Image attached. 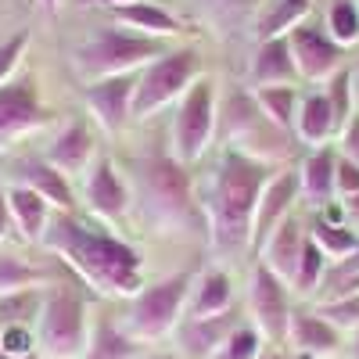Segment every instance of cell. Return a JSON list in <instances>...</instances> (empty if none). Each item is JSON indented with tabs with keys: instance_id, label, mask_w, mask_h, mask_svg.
I'll use <instances>...</instances> for the list:
<instances>
[{
	"instance_id": "obj_39",
	"label": "cell",
	"mask_w": 359,
	"mask_h": 359,
	"mask_svg": "<svg viewBox=\"0 0 359 359\" xmlns=\"http://www.w3.org/2000/svg\"><path fill=\"white\" fill-rule=\"evenodd\" d=\"M25 47H29V29H18L15 36H8L4 43H0V86L18 76V65H22V57H25Z\"/></svg>"
},
{
	"instance_id": "obj_36",
	"label": "cell",
	"mask_w": 359,
	"mask_h": 359,
	"mask_svg": "<svg viewBox=\"0 0 359 359\" xmlns=\"http://www.w3.org/2000/svg\"><path fill=\"white\" fill-rule=\"evenodd\" d=\"M316 313L338 327V331H359V294H345V298H327L316 306Z\"/></svg>"
},
{
	"instance_id": "obj_10",
	"label": "cell",
	"mask_w": 359,
	"mask_h": 359,
	"mask_svg": "<svg viewBox=\"0 0 359 359\" xmlns=\"http://www.w3.org/2000/svg\"><path fill=\"white\" fill-rule=\"evenodd\" d=\"M50 123V108L40 97L36 72H18L0 86V151L15 147L29 133H36Z\"/></svg>"
},
{
	"instance_id": "obj_43",
	"label": "cell",
	"mask_w": 359,
	"mask_h": 359,
	"mask_svg": "<svg viewBox=\"0 0 359 359\" xmlns=\"http://www.w3.org/2000/svg\"><path fill=\"white\" fill-rule=\"evenodd\" d=\"M15 230L11 208H8V187H0V241H8V233Z\"/></svg>"
},
{
	"instance_id": "obj_8",
	"label": "cell",
	"mask_w": 359,
	"mask_h": 359,
	"mask_svg": "<svg viewBox=\"0 0 359 359\" xmlns=\"http://www.w3.org/2000/svg\"><path fill=\"white\" fill-rule=\"evenodd\" d=\"M201 79V54L194 47H176L162 54L158 62L137 72L133 90V118H151L165 104L180 101Z\"/></svg>"
},
{
	"instance_id": "obj_9",
	"label": "cell",
	"mask_w": 359,
	"mask_h": 359,
	"mask_svg": "<svg viewBox=\"0 0 359 359\" xmlns=\"http://www.w3.org/2000/svg\"><path fill=\"white\" fill-rule=\"evenodd\" d=\"M219 126H223L226 147H233V151H241V155H252V158L269 162V165L287 155L284 130H277V126L262 115V108L255 104L252 94H233V97H226V101L219 104Z\"/></svg>"
},
{
	"instance_id": "obj_3",
	"label": "cell",
	"mask_w": 359,
	"mask_h": 359,
	"mask_svg": "<svg viewBox=\"0 0 359 359\" xmlns=\"http://www.w3.org/2000/svg\"><path fill=\"white\" fill-rule=\"evenodd\" d=\"M133 194L144 219L162 233H194L205 226V208L194 198V184L172 151H151L133 162Z\"/></svg>"
},
{
	"instance_id": "obj_17",
	"label": "cell",
	"mask_w": 359,
	"mask_h": 359,
	"mask_svg": "<svg viewBox=\"0 0 359 359\" xmlns=\"http://www.w3.org/2000/svg\"><path fill=\"white\" fill-rule=\"evenodd\" d=\"M287 345L294 359H338L345 348L341 331L331 327L316 309H294L287 327Z\"/></svg>"
},
{
	"instance_id": "obj_37",
	"label": "cell",
	"mask_w": 359,
	"mask_h": 359,
	"mask_svg": "<svg viewBox=\"0 0 359 359\" xmlns=\"http://www.w3.org/2000/svg\"><path fill=\"white\" fill-rule=\"evenodd\" d=\"M259 355H262V334L255 331L252 323H241L230 334V341L219 348L216 359H259Z\"/></svg>"
},
{
	"instance_id": "obj_5",
	"label": "cell",
	"mask_w": 359,
	"mask_h": 359,
	"mask_svg": "<svg viewBox=\"0 0 359 359\" xmlns=\"http://www.w3.org/2000/svg\"><path fill=\"white\" fill-rule=\"evenodd\" d=\"M90 345L86 298L76 284H50L36 320V352L43 359H83Z\"/></svg>"
},
{
	"instance_id": "obj_6",
	"label": "cell",
	"mask_w": 359,
	"mask_h": 359,
	"mask_svg": "<svg viewBox=\"0 0 359 359\" xmlns=\"http://www.w3.org/2000/svg\"><path fill=\"white\" fill-rule=\"evenodd\" d=\"M191 291H194L191 269L147 284L137 298H130V313H126V323H123L126 334L133 341H162V338H169L176 327L184 323Z\"/></svg>"
},
{
	"instance_id": "obj_16",
	"label": "cell",
	"mask_w": 359,
	"mask_h": 359,
	"mask_svg": "<svg viewBox=\"0 0 359 359\" xmlns=\"http://www.w3.org/2000/svg\"><path fill=\"white\" fill-rule=\"evenodd\" d=\"M241 323L245 320L237 309L219 313V316H184V323L176 327L180 359H216Z\"/></svg>"
},
{
	"instance_id": "obj_32",
	"label": "cell",
	"mask_w": 359,
	"mask_h": 359,
	"mask_svg": "<svg viewBox=\"0 0 359 359\" xmlns=\"http://www.w3.org/2000/svg\"><path fill=\"white\" fill-rule=\"evenodd\" d=\"M47 280H50L47 269L25 262L18 255H0V298L15 294V291H25V287H40Z\"/></svg>"
},
{
	"instance_id": "obj_22",
	"label": "cell",
	"mask_w": 359,
	"mask_h": 359,
	"mask_svg": "<svg viewBox=\"0 0 359 359\" xmlns=\"http://www.w3.org/2000/svg\"><path fill=\"white\" fill-rule=\"evenodd\" d=\"M294 137H298V144H306L309 151L338 140V115L331 108L327 90H309V94H302L298 118H294Z\"/></svg>"
},
{
	"instance_id": "obj_18",
	"label": "cell",
	"mask_w": 359,
	"mask_h": 359,
	"mask_svg": "<svg viewBox=\"0 0 359 359\" xmlns=\"http://www.w3.org/2000/svg\"><path fill=\"white\" fill-rule=\"evenodd\" d=\"M57 172L65 176H86L90 165L97 162V140H94V130H90L83 118H76V123H69L62 133H57L47 147L43 155Z\"/></svg>"
},
{
	"instance_id": "obj_50",
	"label": "cell",
	"mask_w": 359,
	"mask_h": 359,
	"mask_svg": "<svg viewBox=\"0 0 359 359\" xmlns=\"http://www.w3.org/2000/svg\"><path fill=\"white\" fill-rule=\"evenodd\" d=\"M22 359H43V355H40V352H33V355H22Z\"/></svg>"
},
{
	"instance_id": "obj_46",
	"label": "cell",
	"mask_w": 359,
	"mask_h": 359,
	"mask_svg": "<svg viewBox=\"0 0 359 359\" xmlns=\"http://www.w3.org/2000/svg\"><path fill=\"white\" fill-rule=\"evenodd\" d=\"M108 8H118V4H137V0H104Z\"/></svg>"
},
{
	"instance_id": "obj_47",
	"label": "cell",
	"mask_w": 359,
	"mask_h": 359,
	"mask_svg": "<svg viewBox=\"0 0 359 359\" xmlns=\"http://www.w3.org/2000/svg\"><path fill=\"white\" fill-rule=\"evenodd\" d=\"M40 4H43L47 11H54V8H57V0H40Z\"/></svg>"
},
{
	"instance_id": "obj_31",
	"label": "cell",
	"mask_w": 359,
	"mask_h": 359,
	"mask_svg": "<svg viewBox=\"0 0 359 359\" xmlns=\"http://www.w3.org/2000/svg\"><path fill=\"white\" fill-rule=\"evenodd\" d=\"M309 237L323 248V255L334 259V262H341V259H348V255L359 252V237H355L345 223H327V219L316 216V219L309 223Z\"/></svg>"
},
{
	"instance_id": "obj_20",
	"label": "cell",
	"mask_w": 359,
	"mask_h": 359,
	"mask_svg": "<svg viewBox=\"0 0 359 359\" xmlns=\"http://www.w3.org/2000/svg\"><path fill=\"white\" fill-rule=\"evenodd\" d=\"M15 184L36 191L57 212H76V191L65 172H57L47 158H22L15 165Z\"/></svg>"
},
{
	"instance_id": "obj_11",
	"label": "cell",
	"mask_w": 359,
	"mask_h": 359,
	"mask_svg": "<svg viewBox=\"0 0 359 359\" xmlns=\"http://www.w3.org/2000/svg\"><path fill=\"white\" fill-rule=\"evenodd\" d=\"M248 313H252V327L269 345L287 341V327H291V313H294L291 287L262 262H255L252 280H248Z\"/></svg>"
},
{
	"instance_id": "obj_33",
	"label": "cell",
	"mask_w": 359,
	"mask_h": 359,
	"mask_svg": "<svg viewBox=\"0 0 359 359\" xmlns=\"http://www.w3.org/2000/svg\"><path fill=\"white\" fill-rule=\"evenodd\" d=\"M323 29H327V33L334 36V43H341V47L359 43V4H355V0H331V4H327Z\"/></svg>"
},
{
	"instance_id": "obj_2",
	"label": "cell",
	"mask_w": 359,
	"mask_h": 359,
	"mask_svg": "<svg viewBox=\"0 0 359 359\" xmlns=\"http://www.w3.org/2000/svg\"><path fill=\"white\" fill-rule=\"evenodd\" d=\"M277 176L269 162L241 155L233 147H223L212 184L205 191V223L212 230V245L219 252H252V226L255 208L266 184Z\"/></svg>"
},
{
	"instance_id": "obj_12",
	"label": "cell",
	"mask_w": 359,
	"mask_h": 359,
	"mask_svg": "<svg viewBox=\"0 0 359 359\" xmlns=\"http://www.w3.org/2000/svg\"><path fill=\"white\" fill-rule=\"evenodd\" d=\"M291 57L302 83H331L345 69V47L334 43V36L316 22H302L291 33Z\"/></svg>"
},
{
	"instance_id": "obj_28",
	"label": "cell",
	"mask_w": 359,
	"mask_h": 359,
	"mask_svg": "<svg viewBox=\"0 0 359 359\" xmlns=\"http://www.w3.org/2000/svg\"><path fill=\"white\" fill-rule=\"evenodd\" d=\"M83 359H140V341L126 334V327H115L108 316H101L90 327V345Z\"/></svg>"
},
{
	"instance_id": "obj_29",
	"label": "cell",
	"mask_w": 359,
	"mask_h": 359,
	"mask_svg": "<svg viewBox=\"0 0 359 359\" xmlns=\"http://www.w3.org/2000/svg\"><path fill=\"white\" fill-rule=\"evenodd\" d=\"M313 0H269V8L259 15L255 22V40H273V36H287L294 25L309 22Z\"/></svg>"
},
{
	"instance_id": "obj_45",
	"label": "cell",
	"mask_w": 359,
	"mask_h": 359,
	"mask_svg": "<svg viewBox=\"0 0 359 359\" xmlns=\"http://www.w3.org/2000/svg\"><path fill=\"white\" fill-rule=\"evenodd\" d=\"M352 359H359V331H352Z\"/></svg>"
},
{
	"instance_id": "obj_52",
	"label": "cell",
	"mask_w": 359,
	"mask_h": 359,
	"mask_svg": "<svg viewBox=\"0 0 359 359\" xmlns=\"http://www.w3.org/2000/svg\"><path fill=\"white\" fill-rule=\"evenodd\" d=\"M355 4H359V0H355Z\"/></svg>"
},
{
	"instance_id": "obj_51",
	"label": "cell",
	"mask_w": 359,
	"mask_h": 359,
	"mask_svg": "<svg viewBox=\"0 0 359 359\" xmlns=\"http://www.w3.org/2000/svg\"><path fill=\"white\" fill-rule=\"evenodd\" d=\"M0 359H4V355H0Z\"/></svg>"
},
{
	"instance_id": "obj_40",
	"label": "cell",
	"mask_w": 359,
	"mask_h": 359,
	"mask_svg": "<svg viewBox=\"0 0 359 359\" xmlns=\"http://www.w3.org/2000/svg\"><path fill=\"white\" fill-rule=\"evenodd\" d=\"M338 155L359 165V108L352 111V118L338 130Z\"/></svg>"
},
{
	"instance_id": "obj_4",
	"label": "cell",
	"mask_w": 359,
	"mask_h": 359,
	"mask_svg": "<svg viewBox=\"0 0 359 359\" xmlns=\"http://www.w3.org/2000/svg\"><path fill=\"white\" fill-rule=\"evenodd\" d=\"M162 54H169L165 40L140 36L133 29H118V25H101L94 29V36L72 50V65L86 83H97L115 76H137L140 69L158 62Z\"/></svg>"
},
{
	"instance_id": "obj_44",
	"label": "cell",
	"mask_w": 359,
	"mask_h": 359,
	"mask_svg": "<svg viewBox=\"0 0 359 359\" xmlns=\"http://www.w3.org/2000/svg\"><path fill=\"white\" fill-rule=\"evenodd\" d=\"M259 359H294V355H287V352H277V348H273V352H262Z\"/></svg>"
},
{
	"instance_id": "obj_27",
	"label": "cell",
	"mask_w": 359,
	"mask_h": 359,
	"mask_svg": "<svg viewBox=\"0 0 359 359\" xmlns=\"http://www.w3.org/2000/svg\"><path fill=\"white\" fill-rule=\"evenodd\" d=\"M252 97L262 108V115L273 123L277 130H294L298 104H302V86L287 83V86H252Z\"/></svg>"
},
{
	"instance_id": "obj_24",
	"label": "cell",
	"mask_w": 359,
	"mask_h": 359,
	"mask_svg": "<svg viewBox=\"0 0 359 359\" xmlns=\"http://www.w3.org/2000/svg\"><path fill=\"white\" fill-rule=\"evenodd\" d=\"M252 83H255V86H287V83H298V69H294L291 40H287V36L262 40V43L255 47V57H252Z\"/></svg>"
},
{
	"instance_id": "obj_42",
	"label": "cell",
	"mask_w": 359,
	"mask_h": 359,
	"mask_svg": "<svg viewBox=\"0 0 359 359\" xmlns=\"http://www.w3.org/2000/svg\"><path fill=\"white\" fill-rule=\"evenodd\" d=\"M341 208H345V226L359 237V194L352 198H341Z\"/></svg>"
},
{
	"instance_id": "obj_35",
	"label": "cell",
	"mask_w": 359,
	"mask_h": 359,
	"mask_svg": "<svg viewBox=\"0 0 359 359\" xmlns=\"http://www.w3.org/2000/svg\"><path fill=\"white\" fill-rule=\"evenodd\" d=\"M323 90H327V97H331V108L338 115V130H341L348 118H352V111H355V72L352 69H341Z\"/></svg>"
},
{
	"instance_id": "obj_23",
	"label": "cell",
	"mask_w": 359,
	"mask_h": 359,
	"mask_svg": "<svg viewBox=\"0 0 359 359\" xmlns=\"http://www.w3.org/2000/svg\"><path fill=\"white\" fill-rule=\"evenodd\" d=\"M108 15L133 29L140 36H151V40H172L184 33V22H180L169 8H162L158 0H137V4H118V8H108Z\"/></svg>"
},
{
	"instance_id": "obj_25",
	"label": "cell",
	"mask_w": 359,
	"mask_h": 359,
	"mask_svg": "<svg viewBox=\"0 0 359 359\" xmlns=\"http://www.w3.org/2000/svg\"><path fill=\"white\" fill-rule=\"evenodd\" d=\"M8 208H11V223L15 230L25 237L29 245H43L47 237V226H50V205L22 184H11L8 187Z\"/></svg>"
},
{
	"instance_id": "obj_13",
	"label": "cell",
	"mask_w": 359,
	"mask_h": 359,
	"mask_svg": "<svg viewBox=\"0 0 359 359\" xmlns=\"http://www.w3.org/2000/svg\"><path fill=\"white\" fill-rule=\"evenodd\" d=\"M83 201L90 208V216L101 223L126 219L130 205H133V187L123 180V172H118V165L108 155H97V162L83 176Z\"/></svg>"
},
{
	"instance_id": "obj_34",
	"label": "cell",
	"mask_w": 359,
	"mask_h": 359,
	"mask_svg": "<svg viewBox=\"0 0 359 359\" xmlns=\"http://www.w3.org/2000/svg\"><path fill=\"white\" fill-rule=\"evenodd\" d=\"M323 277H327V255L309 237L306 248H302V262H298V273H294V284L291 287H294V294L309 298V294H316L323 287Z\"/></svg>"
},
{
	"instance_id": "obj_41",
	"label": "cell",
	"mask_w": 359,
	"mask_h": 359,
	"mask_svg": "<svg viewBox=\"0 0 359 359\" xmlns=\"http://www.w3.org/2000/svg\"><path fill=\"white\" fill-rule=\"evenodd\" d=\"M338 198H352V194H359V165L355 162H348V158H341L338 155Z\"/></svg>"
},
{
	"instance_id": "obj_48",
	"label": "cell",
	"mask_w": 359,
	"mask_h": 359,
	"mask_svg": "<svg viewBox=\"0 0 359 359\" xmlns=\"http://www.w3.org/2000/svg\"><path fill=\"white\" fill-rule=\"evenodd\" d=\"M151 359H180V355H172V352H162V355H151Z\"/></svg>"
},
{
	"instance_id": "obj_15",
	"label": "cell",
	"mask_w": 359,
	"mask_h": 359,
	"mask_svg": "<svg viewBox=\"0 0 359 359\" xmlns=\"http://www.w3.org/2000/svg\"><path fill=\"white\" fill-rule=\"evenodd\" d=\"M302 198V187H298V169H277V176L266 184L259 208H255V226H252V255L262 252V245L273 237V230L294 216V201Z\"/></svg>"
},
{
	"instance_id": "obj_38",
	"label": "cell",
	"mask_w": 359,
	"mask_h": 359,
	"mask_svg": "<svg viewBox=\"0 0 359 359\" xmlns=\"http://www.w3.org/2000/svg\"><path fill=\"white\" fill-rule=\"evenodd\" d=\"M36 352V327H4L0 331V355L22 359Z\"/></svg>"
},
{
	"instance_id": "obj_14",
	"label": "cell",
	"mask_w": 359,
	"mask_h": 359,
	"mask_svg": "<svg viewBox=\"0 0 359 359\" xmlns=\"http://www.w3.org/2000/svg\"><path fill=\"white\" fill-rule=\"evenodd\" d=\"M133 90H137V76H115V79L86 83L83 104L90 108L94 123L108 137H118L133 123Z\"/></svg>"
},
{
	"instance_id": "obj_21",
	"label": "cell",
	"mask_w": 359,
	"mask_h": 359,
	"mask_svg": "<svg viewBox=\"0 0 359 359\" xmlns=\"http://www.w3.org/2000/svg\"><path fill=\"white\" fill-rule=\"evenodd\" d=\"M338 151L331 144L327 147H316L302 158L298 165V187H302V201L309 208H327L338 194Z\"/></svg>"
},
{
	"instance_id": "obj_26",
	"label": "cell",
	"mask_w": 359,
	"mask_h": 359,
	"mask_svg": "<svg viewBox=\"0 0 359 359\" xmlns=\"http://www.w3.org/2000/svg\"><path fill=\"white\" fill-rule=\"evenodd\" d=\"M233 309V280L223 269H205L194 280L191 302H187V316H219Z\"/></svg>"
},
{
	"instance_id": "obj_1",
	"label": "cell",
	"mask_w": 359,
	"mask_h": 359,
	"mask_svg": "<svg viewBox=\"0 0 359 359\" xmlns=\"http://www.w3.org/2000/svg\"><path fill=\"white\" fill-rule=\"evenodd\" d=\"M43 248L62 255L76 277L94 287L97 294L111 298H137L144 284V259L133 245L123 237L108 233L101 223H86L76 212H57L50 216Z\"/></svg>"
},
{
	"instance_id": "obj_30",
	"label": "cell",
	"mask_w": 359,
	"mask_h": 359,
	"mask_svg": "<svg viewBox=\"0 0 359 359\" xmlns=\"http://www.w3.org/2000/svg\"><path fill=\"white\" fill-rule=\"evenodd\" d=\"M43 291L47 287H25L0 298V331L4 327H36L43 309Z\"/></svg>"
},
{
	"instance_id": "obj_19",
	"label": "cell",
	"mask_w": 359,
	"mask_h": 359,
	"mask_svg": "<svg viewBox=\"0 0 359 359\" xmlns=\"http://www.w3.org/2000/svg\"><path fill=\"white\" fill-rule=\"evenodd\" d=\"M306 241H309L306 223L298 219V216H287V219L273 230V237L262 245V252H259L255 259H259L262 266L273 269L284 284H294V273H298V262H302Z\"/></svg>"
},
{
	"instance_id": "obj_49",
	"label": "cell",
	"mask_w": 359,
	"mask_h": 359,
	"mask_svg": "<svg viewBox=\"0 0 359 359\" xmlns=\"http://www.w3.org/2000/svg\"><path fill=\"white\" fill-rule=\"evenodd\" d=\"M355 104H359V72H355Z\"/></svg>"
},
{
	"instance_id": "obj_7",
	"label": "cell",
	"mask_w": 359,
	"mask_h": 359,
	"mask_svg": "<svg viewBox=\"0 0 359 359\" xmlns=\"http://www.w3.org/2000/svg\"><path fill=\"white\" fill-rule=\"evenodd\" d=\"M219 130V90L212 76H201L176 104L172 130H169V151L176 162H184L187 169L205 158V151L212 147Z\"/></svg>"
}]
</instances>
